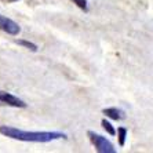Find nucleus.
I'll return each instance as SVG.
<instances>
[{"label": "nucleus", "mask_w": 153, "mask_h": 153, "mask_svg": "<svg viewBox=\"0 0 153 153\" xmlns=\"http://www.w3.org/2000/svg\"><path fill=\"white\" fill-rule=\"evenodd\" d=\"M0 134L4 137H8L11 139H18L24 142H40L46 143L51 142L55 139L66 138L64 132L58 131H24L15 127H8V126H0Z\"/></svg>", "instance_id": "nucleus-1"}, {"label": "nucleus", "mask_w": 153, "mask_h": 153, "mask_svg": "<svg viewBox=\"0 0 153 153\" xmlns=\"http://www.w3.org/2000/svg\"><path fill=\"white\" fill-rule=\"evenodd\" d=\"M87 135H88L90 141L93 142V145L95 146L97 152H100V153H114L116 152V149L113 148L112 142L108 141L105 137L100 135V134H95L94 131H88Z\"/></svg>", "instance_id": "nucleus-2"}, {"label": "nucleus", "mask_w": 153, "mask_h": 153, "mask_svg": "<svg viewBox=\"0 0 153 153\" xmlns=\"http://www.w3.org/2000/svg\"><path fill=\"white\" fill-rule=\"evenodd\" d=\"M0 105L4 106H13V108H26V103L18 97L7 93V91H1L0 90Z\"/></svg>", "instance_id": "nucleus-3"}, {"label": "nucleus", "mask_w": 153, "mask_h": 153, "mask_svg": "<svg viewBox=\"0 0 153 153\" xmlns=\"http://www.w3.org/2000/svg\"><path fill=\"white\" fill-rule=\"evenodd\" d=\"M0 30L8 33L11 36H17L18 33L21 32V28L17 22H14L10 18H6L3 15H0Z\"/></svg>", "instance_id": "nucleus-4"}, {"label": "nucleus", "mask_w": 153, "mask_h": 153, "mask_svg": "<svg viewBox=\"0 0 153 153\" xmlns=\"http://www.w3.org/2000/svg\"><path fill=\"white\" fill-rule=\"evenodd\" d=\"M102 113L106 117L112 119V120H121V119H124V112L121 109H117V108H106V109L102 111Z\"/></svg>", "instance_id": "nucleus-5"}, {"label": "nucleus", "mask_w": 153, "mask_h": 153, "mask_svg": "<svg viewBox=\"0 0 153 153\" xmlns=\"http://www.w3.org/2000/svg\"><path fill=\"white\" fill-rule=\"evenodd\" d=\"M15 43L19 44V46H22V47H25V48H28V50L33 51V53L37 51V46L32 42H28V40H15Z\"/></svg>", "instance_id": "nucleus-6"}, {"label": "nucleus", "mask_w": 153, "mask_h": 153, "mask_svg": "<svg viewBox=\"0 0 153 153\" xmlns=\"http://www.w3.org/2000/svg\"><path fill=\"white\" fill-rule=\"evenodd\" d=\"M126 137H127V130H126L124 127H119L117 128V138H119V145L120 146H124Z\"/></svg>", "instance_id": "nucleus-7"}, {"label": "nucleus", "mask_w": 153, "mask_h": 153, "mask_svg": "<svg viewBox=\"0 0 153 153\" xmlns=\"http://www.w3.org/2000/svg\"><path fill=\"white\" fill-rule=\"evenodd\" d=\"M101 124H102V127H103V130L108 132V134H111V135H114L116 134V130L113 128V126L109 123V121L106 120V119H103L102 121H101Z\"/></svg>", "instance_id": "nucleus-8"}, {"label": "nucleus", "mask_w": 153, "mask_h": 153, "mask_svg": "<svg viewBox=\"0 0 153 153\" xmlns=\"http://www.w3.org/2000/svg\"><path fill=\"white\" fill-rule=\"evenodd\" d=\"M72 1H73L80 10L84 11V13L88 11V8H87V0H72Z\"/></svg>", "instance_id": "nucleus-9"}, {"label": "nucleus", "mask_w": 153, "mask_h": 153, "mask_svg": "<svg viewBox=\"0 0 153 153\" xmlns=\"http://www.w3.org/2000/svg\"><path fill=\"white\" fill-rule=\"evenodd\" d=\"M4 3H14V1H18V0H1Z\"/></svg>", "instance_id": "nucleus-10"}]
</instances>
